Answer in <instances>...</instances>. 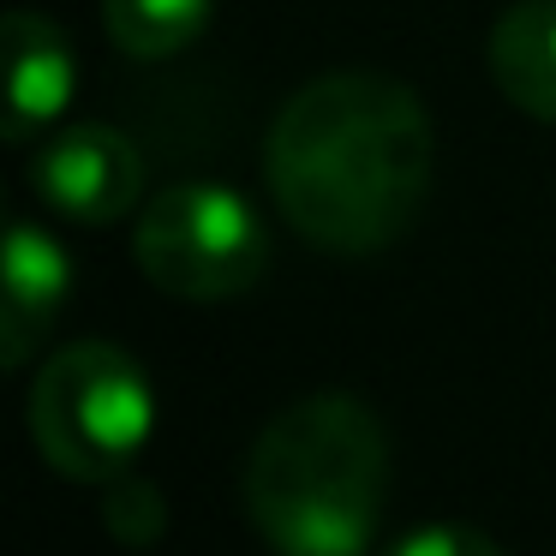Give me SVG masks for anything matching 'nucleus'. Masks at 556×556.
Masks as SVG:
<instances>
[{"instance_id": "nucleus-2", "label": "nucleus", "mask_w": 556, "mask_h": 556, "mask_svg": "<svg viewBox=\"0 0 556 556\" xmlns=\"http://www.w3.org/2000/svg\"><path fill=\"white\" fill-rule=\"evenodd\" d=\"M240 496L276 556H365L389 503L383 419L348 389L288 401L257 431Z\"/></svg>"}, {"instance_id": "nucleus-5", "label": "nucleus", "mask_w": 556, "mask_h": 556, "mask_svg": "<svg viewBox=\"0 0 556 556\" xmlns=\"http://www.w3.org/2000/svg\"><path fill=\"white\" fill-rule=\"evenodd\" d=\"M30 186L54 216L78 222V228H109V222L132 216L144 198V162L121 126L85 121L49 138V150L30 162Z\"/></svg>"}, {"instance_id": "nucleus-6", "label": "nucleus", "mask_w": 556, "mask_h": 556, "mask_svg": "<svg viewBox=\"0 0 556 556\" xmlns=\"http://www.w3.org/2000/svg\"><path fill=\"white\" fill-rule=\"evenodd\" d=\"M73 90H78V66L61 25L42 13H25V7L7 13V114H0L7 144H30L37 132H49L66 114Z\"/></svg>"}, {"instance_id": "nucleus-1", "label": "nucleus", "mask_w": 556, "mask_h": 556, "mask_svg": "<svg viewBox=\"0 0 556 556\" xmlns=\"http://www.w3.org/2000/svg\"><path fill=\"white\" fill-rule=\"evenodd\" d=\"M264 174L300 240L336 257H371L395 245L431 198V114L389 73H324L276 109Z\"/></svg>"}, {"instance_id": "nucleus-4", "label": "nucleus", "mask_w": 556, "mask_h": 556, "mask_svg": "<svg viewBox=\"0 0 556 556\" xmlns=\"http://www.w3.org/2000/svg\"><path fill=\"white\" fill-rule=\"evenodd\" d=\"M132 257L144 281L192 305L240 300L269 269V228L252 198L222 180H186L138 210Z\"/></svg>"}, {"instance_id": "nucleus-3", "label": "nucleus", "mask_w": 556, "mask_h": 556, "mask_svg": "<svg viewBox=\"0 0 556 556\" xmlns=\"http://www.w3.org/2000/svg\"><path fill=\"white\" fill-rule=\"evenodd\" d=\"M150 425H156L150 377L114 341H73L49 353L30 383V443L73 484H109L132 472Z\"/></svg>"}, {"instance_id": "nucleus-7", "label": "nucleus", "mask_w": 556, "mask_h": 556, "mask_svg": "<svg viewBox=\"0 0 556 556\" xmlns=\"http://www.w3.org/2000/svg\"><path fill=\"white\" fill-rule=\"evenodd\" d=\"M66 293H73V264H66L61 240L49 228L18 216L7 228V305H0V359L25 365L49 324L61 317Z\"/></svg>"}, {"instance_id": "nucleus-10", "label": "nucleus", "mask_w": 556, "mask_h": 556, "mask_svg": "<svg viewBox=\"0 0 556 556\" xmlns=\"http://www.w3.org/2000/svg\"><path fill=\"white\" fill-rule=\"evenodd\" d=\"M383 556H503V544L479 527H460V520H431V527L401 532Z\"/></svg>"}, {"instance_id": "nucleus-8", "label": "nucleus", "mask_w": 556, "mask_h": 556, "mask_svg": "<svg viewBox=\"0 0 556 556\" xmlns=\"http://www.w3.org/2000/svg\"><path fill=\"white\" fill-rule=\"evenodd\" d=\"M491 78L520 114L556 126V0H515L491 25Z\"/></svg>"}, {"instance_id": "nucleus-9", "label": "nucleus", "mask_w": 556, "mask_h": 556, "mask_svg": "<svg viewBox=\"0 0 556 556\" xmlns=\"http://www.w3.org/2000/svg\"><path fill=\"white\" fill-rule=\"evenodd\" d=\"M216 0H102V25H109L114 49L132 61H168V54L192 49L210 30Z\"/></svg>"}]
</instances>
